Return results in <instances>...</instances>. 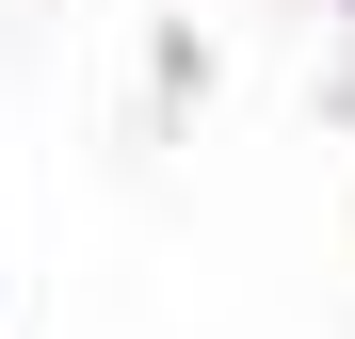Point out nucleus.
Returning <instances> with one entry per match:
<instances>
[]
</instances>
